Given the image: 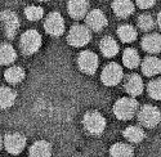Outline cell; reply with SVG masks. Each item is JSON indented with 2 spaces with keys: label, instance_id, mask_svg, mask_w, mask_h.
Returning a JSON list of instances; mask_svg holds the SVG:
<instances>
[{
  "label": "cell",
  "instance_id": "6da1fadb",
  "mask_svg": "<svg viewBox=\"0 0 161 157\" xmlns=\"http://www.w3.org/2000/svg\"><path fill=\"white\" fill-rule=\"evenodd\" d=\"M138 102L134 98H121L119 99L114 106V113L120 120H130L138 112Z\"/></svg>",
  "mask_w": 161,
  "mask_h": 157
},
{
  "label": "cell",
  "instance_id": "7a4b0ae2",
  "mask_svg": "<svg viewBox=\"0 0 161 157\" xmlns=\"http://www.w3.org/2000/svg\"><path fill=\"white\" fill-rule=\"evenodd\" d=\"M42 46V36L35 30L26 31L21 36V49L25 54L31 56L40 49Z\"/></svg>",
  "mask_w": 161,
  "mask_h": 157
},
{
  "label": "cell",
  "instance_id": "3957f363",
  "mask_svg": "<svg viewBox=\"0 0 161 157\" xmlns=\"http://www.w3.org/2000/svg\"><path fill=\"white\" fill-rule=\"evenodd\" d=\"M84 126L92 135H99L106 129V119L97 111L88 112L84 116Z\"/></svg>",
  "mask_w": 161,
  "mask_h": 157
},
{
  "label": "cell",
  "instance_id": "277c9868",
  "mask_svg": "<svg viewBox=\"0 0 161 157\" xmlns=\"http://www.w3.org/2000/svg\"><path fill=\"white\" fill-rule=\"evenodd\" d=\"M90 39H92V34L89 29L86 26H81V24L74 26L69 32V36H67L69 44L72 46H84L90 41Z\"/></svg>",
  "mask_w": 161,
  "mask_h": 157
},
{
  "label": "cell",
  "instance_id": "5b68a950",
  "mask_svg": "<svg viewBox=\"0 0 161 157\" xmlns=\"http://www.w3.org/2000/svg\"><path fill=\"white\" fill-rule=\"evenodd\" d=\"M124 76L123 68L119 66L117 63H110L103 68L101 78H102V83L107 86H115L117 85L121 78Z\"/></svg>",
  "mask_w": 161,
  "mask_h": 157
},
{
  "label": "cell",
  "instance_id": "8992f818",
  "mask_svg": "<svg viewBox=\"0 0 161 157\" xmlns=\"http://www.w3.org/2000/svg\"><path fill=\"white\" fill-rule=\"evenodd\" d=\"M139 122L146 127H155L160 122V111L155 106H143L138 111Z\"/></svg>",
  "mask_w": 161,
  "mask_h": 157
},
{
  "label": "cell",
  "instance_id": "52a82bcc",
  "mask_svg": "<svg viewBox=\"0 0 161 157\" xmlns=\"http://www.w3.org/2000/svg\"><path fill=\"white\" fill-rule=\"evenodd\" d=\"M77 64L84 73L93 75L98 67V57L93 51H89V50L83 51L77 58Z\"/></svg>",
  "mask_w": 161,
  "mask_h": 157
},
{
  "label": "cell",
  "instance_id": "ba28073f",
  "mask_svg": "<svg viewBox=\"0 0 161 157\" xmlns=\"http://www.w3.org/2000/svg\"><path fill=\"white\" fill-rule=\"evenodd\" d=\"M44 27L48 34L53 36H61L64 31V21L58 12H52L45 19Z\"/></svg>",
  "mask_w": 161,
  "mask_h": 157
},
{
  "label": "cell",
  "instance_id": "9c48e42d",
  "mask_svg": "<svg viewBox=\"0 0 161 157\" xmlns=\"http://www.w3.org/2000/svg\"><path fill=\"white\" fill-rule=\"evenodd\" d=\"M0 18H2L7 37L13 39L19 29V19H18L17 14H14V13L10 12V10H4V12H2Z\"/></svg>",
  "mask_w": 161,
  "mask_h": 157
},
{
  "label": "cell",
  "instance_id": "30bf717a",
  "mask_svg": "<svg viewBox=\"0 0 161 157\" xmlns=\"http://www.w3.org/2000/svg\"><path fill=\"white\" fill-rule=\"evenodd\" d=\"M26 146V138L18 133L7 134L4 138V147L12 154H18L23 151Z\"/></svg>",
  "mask_w": 161,
  "mask_h": 157
},
{
  "label": "cell",
  "instance_id": "8fae6325",
  "mask_svg": "<svg viewBox=\"0 0 161 157\" xmlns=\"http://www.w3.org/2000/svg\"><path fill=\"white\" fill-rule=\"evenodd\" d=\"M86 26L93 31H101L107 26V17L99 9H94L86 14Z\"/></svg>",
  "mask_w": 161,
  "mask_h": 157
},
{
  "label": "cell",
  "instance_id": "7c38bea8",
  "mask_svg": "<svg viewBox=\"0 0 161 157\" xmlns=\"http://www.w3.org/2000/svg\"><path fill=\"white\" fill-rule=\"evenodd\" d=\"M89 4L86 0H70L67 9H69V14L74 19H81L86 16Z\"/></svg>",
  "mask_w": 161,
  "mask_h": 157
},
{
  "label": "cell",
  "instance_id": "4fadbf2b",
  "mask_svg": "<svg viewBox=\"0 0 161 157\" xmlns=\"http://www.w3.org/2000/svg\"><path fill=\"white\" fill-rule=\"evenodd\" d=\"M112 10L120 18H126L134 12V5L130 0H115L112 3Z\"/></svg>",
  "mask_w": 161,
  "mask_h": 157
},
{
  "label": "cell",
  "instance_id": "5bb4252c",
  "mask_svg": "<svg viewBox=\"0 0 161 157\" xmlns=\"http://www.w3.org/2000/svg\"><path fill=\"white\" fill-rule=\"evenodd\" d=\"M125 90L130 95H139L143 91V81L141 76L136 73L129 75L125 80Z\"/></svg>",
  "mask_w": 161,
  "mask_h": 157
},
{
  "label": "cell",
  "instance_id": "9a60e30c",
  "mask_svg": "<svg viewBox=\"0 0 161 157\" xmlns=\"http://www.w3.org/2000/svg\"><path fill=\"white\" fill-rule=\"evenodd\" d=\"M142 48L147 51V53H158L160 49H161V39L160 35L157 34H151V35H147L144 36V39L142 40Z\"/></svg>",
  "mask_w": 161,
  "mask_h": 157
},
{
  "label": "cell",
  "instance_id": "2e32d148",
  "mask_svg": "<svg viewBox=\"0 0 161 157\" xmlns=\"http://www.w3.org/2000/svg\"><path fill=\"white\" fill-rule=\"evenodd\" d=\"M142 71L147 76L158 75L161 71V62L156 57H147L142 63Z\"/></svg>",
  "mask_w": 161,
  "mask_h": 157
},
{
  "label": "cell",
  "instance_id": "e0dca14e",
  "mask_svg": "<svg viewBox=\"0 0 161 157\" xmlns=\"http://www.w3.org/2000/svg\"><path fill=\"white\" fill-rule=\"evenodd\" d=\"M30 157H52V147L48 142L39 140L31 146Z\"/></svg>",
  "mask_w": 161,
  "mask_h": 157
},
{
  "label": "cell",
  "instance_id": "ac0fdd59",
  "mask_svg": "<svg viewBox=\"0 0 161 157\" xmlns=\"http://www.w3.org/2000/svg\"><path fill=\"white\" fill-rule=\"evenodd\" d=\"M101 51L104 57H115L119 53V45L111 36H104L101 40Z\"/></svg>",
  "mask_w": 161,
  "mask_h": 157
},
{
  "label": "cell",
  "instance_id": "d6986e66",
  "mask_svg": "<svg viewBox=\"0 0 161 157\" xmlns=\"http://www.w3.org/2000/svg\"><path fill=\"white\" fill-rule=\"evenodd\" d=\"M139 54L136 49L133 48H128L124 50V54H123V63L128 68H137L139 66Z\"/></svg>",
  "mask_w": 161,
  "mask_h": 157
},
{
  "label": "cell",
  "instance_id": "ffe728a7",
  "mask_svg": "<svg viewBox=\"0 0 161 157\" xmlns=\"http://www.w3.org/2000/svg\"><path fill=\"white\" fill-rule=\"evenodd\" d=\"M17 54L16 50L9 44H0V63L2 64H10L16 61Z\"/></svg>",
  "mask_w": 161,
  "mask_h": 157
},
{
  "label": "cell",
  "instance_id": "44dd1931",
  "mask_svg": "<svg viewBox=\"0 0 161 157\" xmlns=\"http://www.w3.org/2000/svg\"><path fill=\"white\" fill-rule=\"evenodd\" d=\"M16 100V93L10 88H0V108H9Z\"/></svg>",
  "mask_w": 161,
  "mask_h": 157
},
{
  "label": "cell",
  "instance_id": "7402d4cb",
  "mask_svg": "<svg viewBox=\"0 0 161 157\" xmlns=\"http://www.w3.org/2000/svg\"><path fill=\"white\" fill-rule=\"evenodd\" d=\"M117 35L120 37V40L124 41V43H131L137 39V31L130 24L120 26L119 30H117Z\"/></svg>",
  "mask_w": 161,
  "mask_h": 157
},
{
  "label": "cell",
  "instance_id": "603a6c76",
  "mask_svg": "<svg viewBox=\"0 0 161 157\" xmlns=\"http://www.w3.org/2000/svg\"><path fill=\"white\" fill-rule=\"evenodd\" d=\"M111 157H133L134 152L133 148L129 144H125V143H116L114 144L110 149Z\"/></svg>",
  "mask_w": 161,
  "mask_h": 157
},
{
  "label": "cell",
  "instance_id": "cb8c5ba5",
  "mask_svg": "<svg viewBox=\"0 0 161 157\" xmlns=\"http://www.w3.org/2000/svg\"><path fill=\"white\" fill-rule=\"evenodd\" d=\"M4 76H5V80L9 84H18V83H21L23 78H25V71L21 67L13 66V67H9L5 71V75Z\"/></svg>",
  "mask_w": 161,
  "mask_h": 157
},
{
  "label": "cell",
  "instance_id": "d4e9b609",
  "mask_svg": "<svg viewBox=\"0 0 161 157\" xmlns=\"http://www.w3.org/2000/svg\"><path fill=\"white\" fill-rule=\"evenodd\" d=\"M124 137L133 143H138L141 140H143L144 138V132L143 129L139 126H128L124 130Z\"/></svg>",
  "mask_w": 161,
  "mask_h": 157
},
{
  "label": "cell",
  "instance_id": "484cf974",
  "mask_svg": "<svg viewBox=\"0 0 161 157\" xmlns=\"http://www.w3.org/2000/svg\"><path fill=\"white\" fill-rule=\"evenodd\" d=\"M25 14L30 21H39L42 19L43 16H44V10L42 7H37V5H31V7H27L25 10Z\"/></svg>",
  "mask_w": 161,
  "mask_h": 157
},
{
  "label": "cell",
  "instance_id": "4316f807",
  "mask_svg": "<svg viewBox=\"0 0 161 157\" xmlns=\"http://www.w3.org/2000/svg\"><path fill=\"white\" fill-rule=\"evenodd\" d=\"M138 26H139V29L143 30V31H150V30L153 29L155 21L152 18V16H150V14H142L138 18Z\"/></svg>",
  "mask_w": 161,
  "mask_h": 157
},
{
  "label": "cell",
  "instance_id": "83f0119b",
  "mask_svg": "<svg viewBox=\"0 0 161 157\" xmlns=\"http://www.w3.org/2000/svg\"><path fill=\"white\" fill-rule=\"evenodd\" d=\"M148 94L151 98L153 99H160L161 98V81L158 80H153L148 84Z\"/></svg>",
  "mask_w": 161,
  "mask_h": 157
},
{
  "label": "cell",
  "instance_id": "f1b7e54d",
  "mask_svg": "<svg viewBox=\"0 0 161 157\" xmlns=\"http://www.w3.org/2000/svg\"><path fill=\"white\" fill-rule=\"evenodd\" d=\"M155 3H156V0H137L138 7L142 9H148V8L153 7Z\"/></svg>",
  "mask_w": 161,
  "mask_h": 157
},
{
  "label": "cell",
  "instance_id": "f546056e",
  "mask_svg": "<svg viewBox=\"0 0 161 157\" xmlns=\"http://www.w3.org/2000/svg\"><path fill=\"white\" fill-rule=\"evenodd\" d=\"M2 147H3V138L0 135V149H2Z\"/></svg>",
  "mask_w": 161,
  "mask_h": 157
},
{
  "label": "cell",
  "instance_id": "4dcf8cb0",
  "mask_svg": "<svg viewBox=\"0 0 161 157\" xmlns=\"http://www.w3.org/2000/svg\"><path fill=\"white\" fill-rule=\"evenodd\" d=\"M37 2H47V0H37Z\"/></svg>",
  "mask_w": 161,
  "mask_h": 157
}]
</instances>
